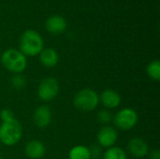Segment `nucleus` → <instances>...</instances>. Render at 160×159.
Instances as JSON below:
<instances>
[{
    "label": "nucleus",
    "mask_w": 160,
    "mask_h": 159,
    "mask_svg": "<svg viewBox=\"0 0 160 159\" xmlns=\"http://www.w3.org/2000/svg\"><path fill=\"white\" fill-rule=\"evenodd\" d=\"M128 151L132 157L142 158L149 154V146L142 138H132L128 142Z\"/></svg>",
    "instance_id": "9d476101"
},
{
    "label": "nucleus",
    "mask_w": 160,
    "mask_h": 159,
    "mask_svg": "<svg viewBox=\"0 0 160 159\" xmlns=\"http://www.w3.org/2000/svg\"><path fill=\"white\" fill-rule=\"evenodd\" d=\"M52 111L46 105L38 106L33 113V121L36 127L38 128H45L47 127L52 122Z\"/></svg>",
    "instance_id": "1a4fd4ad"
},
{
    "label": "nucleus",
    "mask_w": 160,
    "mask_h": 159,
    "mask_svg": "<svg viewBox=\"0 0 160 159\" xmlns=\"http://www.w3.org/2000/svg\"><path fill=\"white\" fill-rule=\"evenodd\" d=\"M121 96L113 89H105L99 95V103H101L106 110L118 108L121 104Z\"/></svg>",
    "instance_id": "6e6552de"
},
{
    "label": "nucleus",
    "mask_w": 160,
    "mask_h": 159,
    "mask_svg": "<svg viewBox=\"0 0 160 159\" xmlns=\"http://www.w3.org/2000/svg\"><path fill=\"white\" fill-rule=\"evenodd\" d=\"M146 73L148 77L156 82L160 80V62L158 60L151 61L146 67Z\"/></svg>",
    "instance_id": "dca6fc26"
},
{
    "label": "nucleus",
    "mask_w": 160,
    "mask_h": 159,
    "mask_svg": "<svg viewBox=\"0 0 160 159\" xmlns=\"http://www.w3.org/2000/svg\"><path fill=\"white\" fill-rule=\"evenodd\" d=\"M46 153L45 145L42 142L38 140L30 141L24 147V154L30 159H41Z\"/></svg>",
    "instance_id": "f8f14e48"
},
{
    "label": "nucleus",
    "mask_w": 160,
    "mask_h": 159,
    "mask_svg": "<svg viewBox=\"0 0 160 159\" xmlns=\"http://www.w3.org/2000/svg\"><path fill=\"white\" fill-rule=\"evenodd\" d=\"M126 151L119 146H112L103 153V159H127Z\"/></svg>",
    "instance_id": "2eb2a0df"
},
{
    "label": "nucleus",
    "mask_w": 160,
    "mask_h": 159,
    "mask_svg": "<svg viewBox=\"0 0 160 159\" xmlns=\"http://www.w3.org/2000/svg\"><path fill=\"white\" fill-rule=\"evenodd\" d=\"M99 104V95L92 88H83L76 93L73 98L74 107L84 112H92Z\"/></svg>",
    "instance_id": "7ed1b4c3"
},
{
    "label": "nucleus",
    "mask_w": 160,
    "mask_h": 159,
    "mask_svg": "<svg viewBox=\"0 0 160 159\" xmlns=\"http://www.w3.org/2000/svg\"><path fill=\"white\" fill-rule=\"evenodd\" d=\"M118 140L117 129L112 126H103L97 134V142L100 147L110 148L115 146V143Z\"/></svg>",
    "instance_id": "0eeeda50"
},
{
    "label": "nucleus",
    "mask_w": 160,
    "mask_h": 159,
    "mask_svg": "<svg viewBox=\"0 0 160 159\" xmlns=\"http://www.w3.org/2000/svg\"><path fill=\"white\" fill-rule=\"evenodd\" d=\"M0 159H2V158H1V157H0Z\"/></svg>",
    "instance_id": "4be33fe9"
},
{
    "label": "nucleus",
    "mask_w": 160,
    "mask_h": 159,
    "mask_svg": "<svg viewBox=\"0 0 160 159\" xmlns=\"http://www.w3.org/2000/svg\"><path fill=\"white\" fill-rule=\"evenodd\" d=\"M19 47L25 56H37L44 49V41L38 32L28 29L22 34Z\"/></svg>",
    "instance_id": "f257e3e1"
},
{
    "label": "nucleus",
    "mask_w": 160,
    "mask_h": 159,
    "mask_svg": "<svg viewBox=\"0 0 160 159\" xmlns=\"http://www.w3.org/2000/svg\"><path fill=\"white\" fill-rule=\"evenodd\" d=\"M22 137V127L20 122L13 119L0 125V142L6 146L16 145Z\"/></svg>",
    "instance_id": "20e7f679"
},
{
    "label": "nucleus",
    "mask_w": 160,
    "mask_h": 159,
    "mask_svg": "<svg viewBox=\"0 0 160 159\" xmlns=\"http://www.w3.org/2000/svg\"><path fill=\"white\" fill-rule=\"evenodd\" d=\"M90 149L91 152V156H92V159H98L99 156L101 155V149L99 145H94L92 146Z\"/></svg>",
    "instance_id": "aec40b11"
},
{
    "label": "nucleus",
    "mask_w": 160,
    "mask_h": 159,
    "mask_svg": "<svg viewBox=\"0 0 160 159\" xmlns=\"http://www.w3.org/2000/svg\"><path fill=\"white\" fill-rule=\"evenodd\" d=\"M68 159H92L89 147L85 145H76L68 152Z\"/></svg>",
    "instance_id": "4468645a"
},
{
    "label": "nucleus",
    "mask_w": 160,
    "mask_h": 159,
    "mask_svg": "<svg viewBox=\"0 0 160 159\" xmlns=\"http://www.w3.org/2000/svg\"><path fill=\"white\" fill-rule=\"evenodd\" d=\"M45 28L52 35H59L67 29V22L62 16L52 15L46 20Z\"/></svg>",
    "instance_id": "9b49d317"
},
{
    "label": "nucleus",
    "mask_w": 160,
    "mask_h": 159,
    "mask_svg": "<svg viewBox=\"0 0 160 159\" xmlns=\"http://www.w3.org/2000/svg\"><path fill=\"white\" fill-rule=\"evenodd\" d=\"M97 119L100 124H102L104 126H107L112 121V112L109 110L104 109V110H101V111H99L98 112Z\"/></svg>",
    "instance_id": "a211bd4d"
},
{
    "label": "nucleus",
    "mask_w": 160,
    "mask_h": 159,
    "mask_svg": "<svg viewBox=\"0 0 160 159\" xmlns=\"http://www.w3.org/2000/svg\"><path fill=\"white\" fill-rule=\"evenodd\" d=\"M149 159H160V151L158 149L153 150L150 155H149Z\"/></svg>",
    "instance_id": "412c9836"
},
{
    "label": "nucleus",
    "mask_w": 160,
    "mask_h": 159,
    "mask_svg": "<svg viewBox=\"0 0 160 159\" xmlns=\"http://www.w3.org/2000/svg\"><path fill=\"white\" fill-rule=\"evenodd\" d=\"M3 67L13 74H21L27 67L26 56L17 49H8L1 54Z\"/></svg>",
    "instance_id": "f03ea898"
},
{
    "label": "nucleus",
    "mask_w": 160,
    "mask_h": 159,
    "mask_svg": "<svg viewBox=\"0 0 160 159\" xmlns=\"http://www.w3.org/2000/svg\"><path fill=\"white\" fill-rule=\"evenodd\" d=\"M26 79L23 75L21 74H14L10 80V83L13 89L20 91L22 89H23L26 86Z\"/></svg>",
    "instance_id": "f3484780"
},
{
    "label": "nucleus",
    "mask_w": 160,
    "mask_h": 159,
    "mask_svg": "<svg viewBox=\"0 0 160 159\" xmlns=\"http://www.w3.org/2000/svg\"><path fill=\"white\" fill-rule=\"evenodd\" d=\"M59 90L60 86L58 81L53 77H47L40 81L38 86L37 94L40 100L49 102L57 97Z\"/></svg>",
    "instance_id": "423d86ee"
},
{
    "label": "nucleus",
    "mask_w": 160,
    "mask_h": 159,
    "mask_svg": "<svg viewBox=\"0 0 160 159\" xmlns=\"http://www.w3.org/2000/svg\"><path fill=\"white\" fill-rule=\"evenodd\" d=\"M39 55V61L41 65L47 68L54 67L59 61V55L57 52L52 48H45L43 49Z\"/></svg>",
    "instance_id": "ddd939ff"
},
{
    "label": "nucleus",
    "mask_w": 160,
    "mask_h": 159,
    "mask_svg": "<svg viewBox=\"0 0 160 159\" xmlns=\"http://www.w3.org/2000/svg\"><path fill=\"white\" fill-rule=\"evenodd\" d=\"M115 127L122 131H128L136 127L139 121V115L137 112L131 108H124L117 112L112 117Z\"/></svg>",
    "instance_id": "39448f33"
},
{
    "label": "nucleus",
    "mask_w": 160,
    "mask_h": 159,
    "mask_svg": "<svg viewBox=\"0 0 160 159\" xmlns=\"http://www.w3.org/2000/svg\"><path fill=\"white\" fill-rule=\"evenodd\" d=\"M0 119L3 122H8L11 121L13 119H15L14 117V113L11 110L9 109H4L0 112Z\"/></svg>",
    "instance_id": "6ab92c4d"
}]
</instances>
